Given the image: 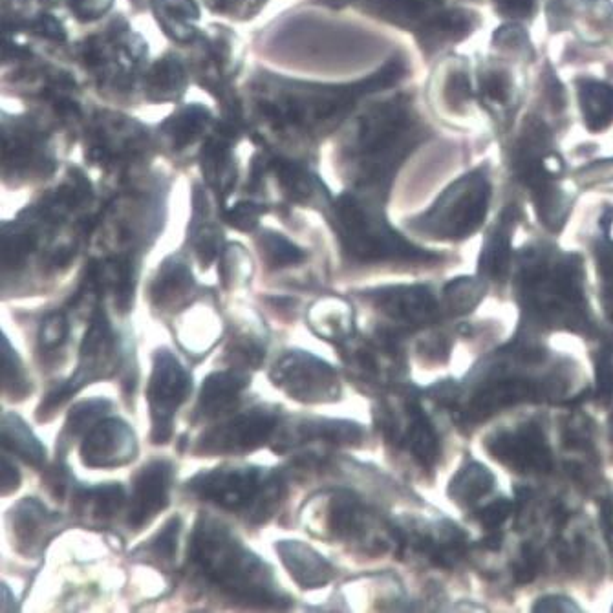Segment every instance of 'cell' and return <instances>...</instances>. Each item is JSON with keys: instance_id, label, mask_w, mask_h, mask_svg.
Here are the masks:
<instances>
[{"instance_id": "7402d4cb", "label": "cell", "mask_w": 613, "mask_h": 613, "mask_svg": "<svg viewBox=\"0 0 613 613\" xmlns=\"http://www.w3.org/2000/svg\"><path fill=\"white\" fill-rule=\"evenodd\" d=\"M310 324L324 339H345L352 332V310L341 299H324L313 306Z\"/></svg>"}, {"instance_id": "f546056e", "label": "cell", "mask_w": 613, "mask_h": 613, "mask_svg": "<svg viewBox=\"0 0 613 613\" xmlns=\"http://www.w3.org/2000/svg\"><path fill=\"white\" fill-rule=\"evenodd\" d=\"M162 17V22L165 28L176 30V37L180 39V28L185 30L189 19L198 17V10L194 8L191 0H160V8H158V19Z\"/></svg>"}, {"instance_id": "5b68a950", "label": "cell", "mask_w": 613, "mask_h": 613, "mask_svg": "<svg viewBox=\"0 0 613 613\" xmlns=\"http://www.w3.org/2000/svg\"><path fill=\"white\" fill-rule=\"evenodd\" d=\"M194 495L227 511H249L264 522L279 504L282 484L259 467H220L189 482Z\"/></svg>"}, {"instance_id": "f35d334b", "label": "cell", "mask_w": 613, "mask_h": 613, "mask_svg": "<svg viewBox=\"0 0 613 613\" xmlns=\"http://www.w3.org/2000/svg\"><path fill=\"white\" fill-rule=\"evenodd\" d=\"M21 482V474L17 471V467L8 460V456H2V493L10 495Z\"/></svg>"}, {"instance_id": "30bf717a", "label": "cell", "mask_w": 613, "mask_h": 613, "mask_svg": "<svg viewBox=\"0 0 613 613\" xmlns=\"http://www.w3.org/2000/svg\"><path fill=\"white\" fill-rule=\"evenodd\" d=\"M138 443L129 425L121 420L97 421L81 445V458L88 467L107 469L130 462Z\"/></svg>"}, {"instance_id": "ac0fdd59", "label": "cell", "mask_w": 613, "mask_h": 613, "mask_svg": "<svg viewBox=\"0 0 613 613\" xmlns=\"http://www.w3.org/2000/svg\"><path fill=\"white\" fill-rule=\"evenodd\" d=\"M194 282L191 269L180 257L165 260L151 286V297L158 308H173L191 293Z\"/></svg>"}, {"instance_id": "836d02e7", "label": "cell", "mask_w": 613, "mask_h": 613, "mask_svg": "<svg viewBox=\"0 0 613 613\" xmlns=\"http://www.w3.org/2000/svg\"><path fill=\"white\" fill-rule=\"evenodd\" d=\"M495 11L502 17L513 21H526L531 19L537 11L538 0H493Z\"/></svg>"}, {"instance_id": "4316f807", "label": "cell", "mask_w": 613, "mask_h": 613, "mask_svg": "<svg viewBox=\"0 0 613 613\" xmlns=\"http://www.w3.org/2000/svg\"><path fill=\"white\" fill-rule=\"evenodd\" d=\"M260 251L271 268H286L304 259L301 249L293 246L288 238L279 233H264L260 237Z\"/></svg>"}, {"instance_id": "3957f363", "label": "cell", "mask_w": 613, "mask_h": 613, "mask_svg": "<svg viewBox=\"0 0 613 613\" xmlns=\"http://www.w3.org/2000/svg\"><path fill=\"white\" fill-rule=\"evenodd\" d=\"M334 224L343 248L352 259L361 262L436 259V255L410 244L388 226L376 204L357 200L352 194H345L335 202Z\"/></svg>"}, {"instance_id": "f1b7e54d", "label": "cell", "mask_w": 613, "mask_h": 613, "mask_svg": "<svg viewBox=\"0 0 613 613\" xmlns=\"http://www.w3.org/2000/svg\"><path fill=\"white\" fill-rule=\"evenodd\" d=\"M108 409H110V401L107 399H88V401L79 403L68 416L66 434L77 436V434L90 431Z\"/></svg>"}, {"instance_id": "44dd1931", "label": "cell", "mask_w": 613, "mask_h": 613, "mask_svg": "<svg viewBox=\"0 0 613 613\" xmlns=\"http://www.w3.org/2000/svg\"><path fill=\"white\" fill-rule=\"evenodd\" d=\"M99 290L108 288L114 293V301L121 312L129 310L134 291V266L130 257L108 260L103 266H94Z\"/></svg>"}, {"instance_id": "9c48e42d", "label": "cell", "mask_w": 613, "mask_h": 613, "mask_svg": "<svg viewBox=\"0 0 613 613\" xmlns=\"http://www.w3.org/2000/svg\"><path fill=\"white\" fill-rule=\"evenodd\" d=\"M277 429V418L268 410H249L205 432L198 451L205 454H246L259 449Z\"/></svg>"}, {"instance_id": "4dcf8cb0", "label": "cell", "mask_w": 613, "mask_h": 613, "mask_svg": "<svg viewBox=\"0 0 613 613\" xmlns=\"http://www.w3.org/2000/svg\"><path fill=\"white\" fill-rule=\"evenodd\" d=\"M70 332V324L63 312L50 313L43 324H41V330H39V345L43 350H57L61 346L65 345L66 337Z\"/></svg>"}, {"instance_id": "8fae6325", "label": "cell", "mask_w": 613, "mask_h": 613, "mask_svg": "<svg viewBox=\"0 0 613 613\" xmlns=\"http://www.w3.org/2000/svg\"><path fill=\"white\" fill-rule=\"evenodd\" d=\"M489 449L496 460L520 473H540L551 467L548 441L535 423H527L515 431L498 434Z\"/></svg>"}, {"instance_id": "277c9868", "label": "cell", "mask_w": 613, "mask_h": 613, "mask_svg": "<svg viewBox=\"0 0 613 613\" xmlns=\"http://www.w3.org/2000/svg\"><path fill=\"white\" fill-rule=\"evenodd\" d=\"M493 198V183L487 165L462 174L440 194L427 213L410 227L440 240H463L484 224Z\"/></svg>"}, {"instance_id": "ba28073f", "label": "cell", "mask_w": 613, "mask_h": 613, "mask_svg": "<svg viewBox=\"0 0 613 613\" xmlns=\"http://www.w3.org/2000/svg\"><path fill=\"white\" fill-rule=\"evenodd\" d=\"M116 361V337L110 328L107 315L103 310H96L90 326H88L87 334L81 345V354H79V368H77L74 377L68 379V383L55 388L54 392L44 399L41 405V412H50L55 407H59L63 401L70 398L74 392H77L83 385H87L90 381H94L97 377L107 376L114 366Z\"/></svg>"}, {"instance_id": "4fadbf2b", "label": "cell", "mask_w": 613, "mask_h": 613, "mask_svg": "<svg viewBox=\"0 0 613 613\" xmlns=\"http://www.w3.org/2000/svg\"><path fill=\"white\" fill-rule=\"evenodd\" d=\"M372 297L379 312L405 328L431 323L438 315V302L423 286H392L377 290Z\"/></svg>"}, {"instance_id": "7a4b0ae2", "label": "cell", "mask_w": 613, "mask_h": 613, "mask_svg": "<svg viewBox=\"0 0 613 613\" xmlns=\"http://www.w3.org/2000/svg\"><path fill=\"white\" fill-rule=\"evenodd\" d=\"M431 138V130L421 123L409 99L396 97L366 114L357 134V154L361 183L377 194L388 191L399 165L420 143Z\"/></svg>"}, {"instance_id": "d590c367", "label": "cell", "mask_w": 613, "mask_h": 613, "mask_svg": "<svg viewBox=\"0 0 613 613\" xmlns=\"http://www.w3.org/2000/svg\"><path fill=\"white\" fill-rule=\"evenodd\" d=\"M218 244H220V233L216 231L215 227H202L198 231L194 246H196V253H198V259L202 262V266H207L216 259Z\"/></svg>"}, {"instance_id": "e575fe53", "label": "cell", "mask_w": 613, "mask_h": 613, "mask_svg": "<svg viewBox=\"0 0 613 613\" xmlns=\"http://www.w3.org/2000/svg\"><path fill=\"white\" fill-rule=\"evenodd\" d=\"M264 209L257 204H237L231 211H227V222L240 231H251L259 224L260 215Z\"/></svg>"}, {"instance_id": "d6986e66", "label": "cell", "mask_w": 613, "mask_h": 613, "mask_svg": "<svg viewBox=\"0 0 613 613\" xmlns=\"http://www.w3.org/2000/svg\"><path fill=\"white\" fill-rule=\"evenodd\" d=\"M582 116L586 127L592 132H601L613 121V87L597 81H584L579 87Z\"/></svg>"}, {"instance_id": "52a82bcc", "label": "cell", "mask_w": 613, "mask_h": 613, "mask_svg": "<svg viewBox=\"0 0 613 613\" xmlns=\"http://www.w3.org/2000/svg\"><path fill=\"white\" fill-rule=\"evenodd\" d=\"M273 383L290 398L302 403L334 401L339 394V383L334 368L315 355L293 350L280 357L271 370Z\"/></svg>"}, {"instance_id": "2e32d148", "label": "cell", "mask_w": 613, "mask_h": 613, "mask_svg": "<svg viewBox=\"0 0 613 613\" xmlns=\"http://www.w3.org/2000/svg\"><path fill=\"white\" fill-rule=\"evenodd\" d=\"M249 377L242 370H226L215 372L207 377L202 385L198 412L204 418H215L235 407L238 396L248 387Z\"/></svg>"}, {"instance_id": "cb8c5ba5", "label": "cell", "mask_w": 613, "mask_h": 613, "mask_svg": "<svg viewBox=\"0 0 613 613\" xmlns=\"http://www.w3.org/2000/svg\"><path fill=\"white\" fill-rule=\"evenodd\" d=\"M493 474L489 473L482 465H469L463 469L451 482V495L456 502L473 504L478 496H484L493 487Z\"/></svg>"}, {"instance_id": "e0dca14e", "label": "cell", "mask_w": 613, "mask_h": 613, "mask_svg": "<svg viewBox=\"0 0 613 613\" xmlns=\"http://www.w3.org/2000/svg\"><path fill=\"white\" fill-rule=\"evenodd\" d=\"M513 207L506 209L498 218L489 237L485 240L482 255H480V273H484L491 279H504L509 269L511 259V233L515 226Z\"/></svg>"}, {"instance_id": "8992f818", "label": "cell", "mask_w": 613, "mask_h": 613, "mask_svg": "<svg viewBox=\"0 0 613 613\" xmlns=\"http://www.w3.org/2000/svg\"><path fill=\"white\" fill-rule=\"evenodd\" d=\"M191 390V379L180 361L167 350L154 355L151 381H149V407L152 416V441L167 443L173 436V418Z\"/></svg>"}, {"instance_id": "8d00e7d4", "label": "cell", "mask_w": 613, "mask_h": 613, "mask_svg": "<svg viewBox=\"0 0 613 613\" xmlns=\"http://www.w3.org/2000/svg\"><path fill=\"white\" fill-rule=\"evenodd\" d=\"M110 2L112 0H70V6L79 17L94 19V17H99L103 11L108 10Z\"/></svg>"}, {"instance_id": "484cf974", "label": "cell", "mask_w": 613, "mask_h": 613, "mask_svg": "<svg viewBox=\"0 0 613 613\" xmlns=\"http://www.w3.org/2000/svg\"><path fill=\"white\" fill-rule=\"evenodd\" d=\"M2 390L10 394V398H24L30 390L21 359L6 337H2Z\"/></svg>"}, {"instance_id": "d4e9b609", "label": "cell", "mask_w": 613, "mask_h": 613, "mask_svg": "<svg viewBox=\"0 0 613 613\" xmlns=\"http://www.w3.org/2000/svg\"><path fill=\"white\" fill-rule=\"evenodd\" d=\"M50 520V515L44 511V507L33 500L26 498L21 504H17L13 511V527H15V537L22 544L32 546L33 540L41 535L43 527H46Z\"/></svg>"}, {"instance_id": "74e56055", "label": "cell", "mask_w": 613, "mask_h": 613, "mask_svg": "<svg viewBox=\"0 0 613 613\" xmlns=\"http://www.w3.org/2000/svg\"><path fill=\"white\" fill-rule=\"evenodd\" d=\"M511 509H513V504H509L506 500L495 502V504L485 507L484 511H482L480 520H482L487 527L500 526V524L509 517Z\"/></svg>"}, {"instance_id": "83f0119b", "label": "cell", "mask_w": 613, "mask_h": 613, "mask_svg": "<svg viewBox=\"0 0 613 613\" xmlns=\"http://www.w3.org/2000/svg\"><path fill=\"white\" fill-rule=\"evenodd\" d=\"M83 502L97 518L114 517L125 502V491L118 484L99 485L83 493Z\"/></svg>"}, {"instance_id": "5bb4252c", "label": "cell", "mask_w": 613, "mask_h": 613, "mask_svg": "<svg viewBox=\"0 0 613 613\" xmlns=\"http://www.w3.org/2000/svg\"><path fill=\"white\" fill-rule=\"evenodd\" d=\"M275 549L279 551L280 560L284 562L286 570L290 571L293 581L301 588H321L334 579L332 564L299 540H282Z\"/></svg>"}, {"instance_id": "603a6c76", "label": "cell", "mask_w": 613, "mask_h": 613, "mask_svg": "<svg viewBox=\"0 0 613 613\" xmlns=\"http://www.w3.org/2000/svg\"><path fill=\"white\" fill-rule=\"evenodd\" d=\"M291 436L299 440L334 441L339 445L359 443L363 429L352 421L304 420L291 429Z\"/></svg>"}, {"instance_id": "7c38bea8", "label": "cell", "mask_w": 613, "mask_h": 613, "mask_svg": "<svg viewBox=\"0 0 613 613\" xmlns=\"http://www.w3.org/2000/svg\"><path fill=\"white\" fill-rule=\"evenodd\" d=\"M173 482V465L156 460L145 465L134 478L130 496L129 524L145 526L169 504V489Z\"/></svg>"}, {"instance_id": "9a60e30c", "label": "cell", "mask_w": 613, "mask_h": 613, "mask_svg": "<svg viewBox=\"0 0 613 613\" xmlns=\"http://www.w3.org/2000/svg\"><path fill=\"white\" fill-rule=\"evenodd\" d=\"M370 515L363 504L348 493H335L326 506V529L345 542H361L368 535Z\"/></svg>"}, {"instance_id": "ffe728a7", "label": "cell", "mask_w": 613, "mask_h": 613, "mask_svg": "<svg viewBox=\"0 0 613 613\" xmlns=\"http://www.w3.org/2000/svg\"><path fill=\"white\" fill-rule=\"evenodd\" d=\"M2 445L33 467H41L46 458L43 443L33 436L28 425L15 414L2 418Z\"/></svg>"}, {"instance_id": "d6a6232c", "label": "cell", "mask_w": 613, "mask_h": 613, "mask_svg": "<svg viewBox=\"0 0 613 613\" xmlns=\"http://www.w3.org/2000/svg\"><path fill=\"white\" fill-rule=\"evenodd\" d=\"M180 529H182L180 518H171V520L163 526L162 531L156 535V538L151 540L149 549H151L156 557L173 559V555L176 553V540H178V535H180Z\"/></svg>"}, {"instance_id": "1f68e13d", "label": "cell", "mask_w": 613, "mask_h": 613, "mask_svg": "<svg viewBox=\"0 0 613 613\" xmlns=\"http://www.w3.org/2000/svg\"><path fill=\"white\" fill-rule=\"evenodd\" d=\"M482 291H484V286H480V282L467 279L456 280L447 291L449 306L454 312H467L478 302Z\"/></svg>"}, {"instance_id": "6da1fadb", "label": "cell", "mask_w": 613, "mask_h": 613, "mask_svg": "<svg viewBox=\"0 0 613 613\" xmlns=\"http://www.w3.org/2000/svg\"><path fill=\"white\" fill-rule=\"evenodd\" d=\"M191 555L205 579L231 597L246 603H286L268 566L213 518L198 520Z\"/></svg>"}]
</instances>
